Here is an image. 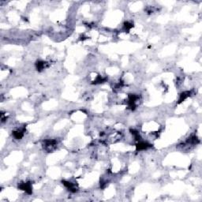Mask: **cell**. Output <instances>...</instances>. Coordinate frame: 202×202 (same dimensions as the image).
<instances>
[{
  "label": "cell",
  "mask_w": 202,
  "mask_h": 202,
  "mask_svg": "<svg viewBox=\"0 0 202 202\" xmlns=\"http://www.w3.org/2000/svg\"><path fill=\"white\" fill-rule=\"evenodd\" d=\"M25 130H26L25 127L18 129V130H16L13 131V132H12V135H13L14 139H16V140H21V138L24 137V135H25Z\"/></svg>",
  "instance_id": "5"
},
{
  "label": "cell",
  "mask_w": 202,
  "mask_h": 202,
  "mask_svg": "<svg viewBox=\"0 0 202 202\" xmlns=\"http://www.w3.org/2000/svg\"><path fill=\"white\" fill-rule=\"evenodd\" d=\"M186 143L187 144H190V145H198L200 143V141L198 139V138L196 135H191L190 138L187 139L186 141Z\"/></svg>",
  "instance_id": "8"
},
{
  "label": "cell",
  "mask_w": 202,
  "mask_h": 202,
  "mask_svg": "<svg viewBox=\"0 0 202 202\" xmlns=\"http://www.w3.org/2000/svg\"><path fill=\"white\" fill-rule=\"evenodd\" d=\"M56 145H57V141L55 140H45L44 141V148L48 152L55 149Z\"/></svg>",
  "instance_id": "3"
},
{
  "label": "cell",
  "mask_w": 202,
  "mask_h": 202,
  "mask_svg": "<svg viewBox=\"0 0 202 202\" xmlns=\"http://www.w3.org/2000/svg\"><path fill=\"white\" fill-rule=\"evenodd\" d=\"M191 96V92L190 91H185V92H182L181 94L179 95V100H178V104L179 103H182L183 101L186 100L188 97H190Z\"/></svg>",
  "instance_id": "7"
},
{
  "label": "cell",
  "mask_w": 202,
  "mask_h": 202,
  "mask_svg": "<svg viewBox=\"0 0 202 202\" xmlns=\"http://www.w3.org/2000/svg\"><path fill=\"white\" fill-rule=\"evenodd\" d=\"M62 185L66 187L69 191H70L71 193H76L78 191V188H76L75 185L73 182L69 181H66V180H62Z\"/></svg>",
  "instance_id": "6"
},
{
  "label": "cell",
  "mask_w": 202,
  "mask_h": 202,
  "mask_svg": "<svg viewBox=\"0 0 202 202\" xmlns=\"http://www.w3.org/2000/svg\"><path fill=\"white\" fill-rule=\"evenodd\" d=\"M136 151L140 152L144 151V150H147L148 149L152 147V145L149 144L147 141H139L137 144H136Z\"/></svg>",
  "instance_id": "4"
},
{
  "label": "cell",
  "mask_w": 202,
  "mask_h": 202,
  "mask_svg": "<svg viewBox=\"0 0 202 202\" xmlns=\"http://www.w3.org/2000/svg\"><path fill=\"white\" fill-rule=\"evenodd\" d=\"M18 189L22 191H25V193L31 195L32 193V186L31 182H25L18 184Z\"/></svg>",
  "instance_id": "2"
},
{
  "label": "cell",
  "mask_w": 202,
  "mask_h": 202,
  "mask_svg": "<svg viewBox=\"0 0 202 202\" xmlns=\"http://www.w3.org/2000/svg\"><path fill=\"white\" fill-rule=\"evenodd\" d=\"M139 99V97L136 94H129L128 99H127V106L128 108L132 111H134L137 108V104L136 102Z\"/></svg>",
  "instance_id": "1"
},
{
  "label": "cell",
  "mask_w": 202,
  "mask_h": 202,
  "mask_svg": "<svg viewBox=\"0 0 202 202\" xmlns=\"http://www.w3.org/2000/svg\"><path fill=\"white\" fill-rule=\"evenodd\" d=\"M45 65H46V62L44 61H42V60H38L37 61V62L35 63V67H36V69L38 71H42L43 70H44L45 68Z\"/></svg>",
  "instance_id": "9"
},
{
  "label": "cell",
  "mask_w": 202,
  "mask_h": 202,
  "mask_svg": "<svg viewBox=\"0 0 202 202\" xmlns=\"http://www.w3.org/2000/svg\"><path fill=\"white\" fill-rule=\"evenodd\" d=\"M107 80H108V78H104L103 76L98 75L94 80V81L92 82V84H93V85H100V84H103V83L106 82Z\"/></svg>",
  "instance_id": "10"
},
{
  "label": "cell",
  "mask_w": 202,
  "mask_h": 202,
  "mask_svg": "<svg viewBox=\"0 0 202 202\" xmlns=\"http://www.w3.org/2000/svg\"><path fill=\"white\" fill-rule=\"evenodd\" d=\"M131 134L133 136V138L135 139V141H141V135L139 132L136 130H130Z\"/></svg>",
  "instance_id": "11"
},
{
  "label": "cell",
  "mask_w": 202,
  "mask_h": 202,
  "mask_svg": "<svg viewBox=\"0 0 202 202\" xmlns=\"http://www.w3.org/2000/svg\"><path fill=\"white\" fill-rule=\"evenodd\" d=\"M133 27V24H132L130 21H125L124 24H123V29L126 31V32H129L130 30Z\"/></svg>",
  "instance_id": "12"
}]
</instances>
